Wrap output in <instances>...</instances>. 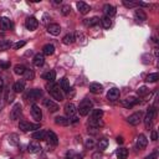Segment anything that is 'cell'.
Segmentation results:
<instances>
[{"label":"cell","mask_w":159,"mask_h":159,"mask_svg":"<svg viewBox=\"0 0 159 159\" xmlns=\"http://www.w3.org/2000/svg\"><path fill=\"white\" fill-rule=\"evenodd\" d=\"M55 123H56L57 125L66 127V125H68V124H70V119H68V118H66V117L58 116V117H56V118H55Z\"/></svg>","instance_id":"21"},{"label":"cell","mask_w":159,"mask_h":159,"mask_svg":"<svg viewBox=\"0 0 159 159\" xmlns=\"http://www.w3.org/2000/svg\"><path fill=\"white\" fill-rule=\"evenodd\" d=\"M117 143L122 144L123 143V137H117Z\"/></svg>","instance_id":"53"},{"label":"cell","mask_w":159,"mask_h":159,"mask_svg":"<svg viewBox=\"0 0 159 159\" xmlns=\"http://www.w3.org/2000/svg\"><path fill=\"white\" fill-rule=\"evenodd\" d=\"M58 86L61 87V89H62L63 92H70V91H71V86H70V82H68L67 78H62V80L60 81V84H58Z\"/></svg>","instance_id":"26"},{"label":"cell","mask_w":159,"mask_h":159,"mask_svg":"<svg viewBox=\"0 0 159 159\" xmlns=\"http://www.w3.org/2000/svg\"><path fill=\"white\" fill-rule=\"evenodd\" d=\"M43 104L45 107L50 111V112H57L58 111V104L56 102H53L52 99H45L43 101Z\"/></svg>","instance_id":"14"},{"label":"cell","mask_w":159,"mask_h":159,"mask_svg":"<svg viewBox=\"0 0 159 159\" xmlns=\"http://www.w3.org/2000/svg\"><path fill=\"white\" fill-rule=\"evenodd\" d=\"M42 55H46V56H51V55H53V52H55V46L52 45V43H47V45H45L43 47H42Z\"/></svg>","instance_id":"22"},{"label":"cell","mask_w":159,"mask_h":159,"mask_svg":"<svg viewBox=\"0 0 159 159\" xmlns=\"http://www.w3.org/2000/svg\"><path fill=\"white\" fill-rule=\"evenodd\" d=\"M66 159H70V158H66Z\"/></svg>","instance_id":"59"},{"label":"cell","mask_w":159,"mask_h":159,"mask_svg":"<svg viewBox=\"0 0 159 159\" xmlns=\"http://www.w3.org/2000/svg\"><path fill=\"white\" fill-rule=\"evenodd\" d=\"M26 45V41H19V42H16L15 45H14V47L16 48V50H19V48H21L22 46H25Z\"/></svg>","instance_id":"48"},{"label":"cell","mask_w":159,"mask_h":159,"mask_svg":"<svg viewBox=\"0 0 159 159\" xmlns=\"http://www.w3.org/2000/svg\"><path fill=\"white\" fill-rule=\"evenodd\" d=\"M45 139H46L50 144H52V145H57V144H58V137H57L52 130L46 132V137H45Z\"/></svg>","instance_id":"10"},{"label":"cell","mask_w":159,"mask_h":159,"mask_svg":"<svg viewBox=\"0 0 159 159\" xmlns=\"http://www.w3.org/2000/svg\"><path fill=\"white\" fill-rule=\"evenodd\" d=\"M158 80H159V75H158V73H149V75L145 77V81H147V82H150V83H152V82H157Z\"/></svg>","instance_id":"37"},{"label":"cell","mask_w":159,"mask_h":159,"mask_svg":"<svg viewBox=\"0 0 159 159\" xmlns=\"http://www.w3.org/2000/svg\"><path fill=\"white\" fill-rule=\"evenodd\" d=\"M158 139V133H157V130H152V140H157Z\"/></svg>","instance_id":"49"},{"label":"cell","mask_w":159,"mask_h":159,"mask_svg":"<svg viewBox=\"0 0 159 159\" xmlns=\"http://www.w3.org/2000/svg\"><path fill=\"white\" fill-rule=\"evenodd\" d=\"M47 32L53 36H57L61 32V26L58 24H50V25H47Z\"/></svg>","instance_id":"12"},{"label":"cell","mask_w":159,"mask_h":159,"mask_svg":"<svg viewBox=\"0 0 159 159\" xmlns=\"http://www.w3.org/2000/svg\"><path fill=\"white\" fill-rule=\"evenodd\" d=\"M75 40H76L75 34H67L66 36H63L62 42H63L65 45H71V43H73V42H75Z\"/></svg>","instance_id":"30"},{"label":"cell","mask_w":159,"mask_h":159,"mask_svg":"<svg viewBox=\"0 0 159 159\" xmlns=\"http://www.w3.org/2000/svg\"><path fill=\"white\" fill-rule=\"evenodd\" d=\"M37 26H39V21H37V19H36V17L30 16V17H27V19H26V21H25V27H26L27 30L34 31V30H36V29H37Z\"/></svg>","instance_id":"5"},{"label":"cell","mask_w":159,"mask_h":159,"mask_svg":"<svg viewBox=\"0 0 159 159\" xmlns=\"http://www.w3.org/2000/svg\"><path fill=\"white\" fill-rule=\"evenodd\" d=\"M137 103H139V99H137V98H134V97H128V98H125L124 101H123V107H125V108H132L133 106H135Z\"/></svg>","instance_id":"18"},{"label":"cell","mask_w":159,"mask_h":159,"mask_svg":"<svg viewBox=\"0 0 159 159\" xmlns=\"http://www.w3.org/2000/svg\"><path fill=\"white\" fill-rule=\"evenodd\" d=\"M20 116H21V104L20 103H15L12 109H11V112H10V119L11 120H16V119L20 118Z\"/></svg>","instance_id":"6"},{"label":"cell","mask_w":159,"mask_h":159,"mask_svg":"<svg viewBox=\"0 0 159 159\" xmlns=\"http://www.w3.org/2000/svg\"><path fill=\"white\" fill-rule=\"evenodd\" d=\"M27 150L30 153H39L41 150V145L37 143V142H31L29 145H27Z\"/></svg>","instance_id":"24"},{"label":"cell","mask_w":159,"mask_h":159,"mask_svg":"<svg viewBox=\"0 0 159 159\" xmlns=\"http://www.w3.org/2000/svg\"><path fill=\"white\" fill-rule=\"evenodd\" d=\"M43 63H45V57H43V55H42V53L35 55V57H34V65H35L36 67H41Z\"/></svg>","instance_id":"23"},{"label":"cell","mask_w":159,"mask_h":159,"mask_svg":"<svg viewBox=\"0 0 159 159\" xmlns=\"http://www.w3.org/2000/svg\"><path fill=\"white\" fill-rule=\"evenodd\" d=\"M103 12L106 14V16L112 17V16H114V15H116L117 10H116V7H114L113 5H111V4H106V5L103 6Z\"/></svg>","instance_id":"16"},{"label":"cell","mask_w":159,"mask_h":159,"mask_svg":"<svg viewBox=\"0 0 159 159\" xmlns=\"http://www.w3.org/2000/svg\"><path fill=\"white\" fill-rule=\"evenodd\" d=\"M25 70H26V67L24 66V65H15V67H14V72L16 73V75H24V72H25Z\"/></svg>","instance_id":"36"},{"label":"cell","mask_w":159,"mask_h":159,"mask_svg":"<svg viewBox=\"0 0 159 159\" xmlns=\"http://www.w3.org/2000/svg\"><path fill=\"white\" fill-rule=\"evenodd\" d=\"M76 5H77L78 11H80L81 14H83V15H86V14H87V12L91 10L89 5H88V4H86V2H83V1H78Z\"/></svg>","instance_id":"19"},{"label":"cell","mask_w":159,"mask_h":159,"mask_svg":"<svg viewBox=\"0 0 159 159\" xmlns=\"http://www.w3.org/2000/svg\"><path fill=\"white\" fill-rule=\"evenodd\" d=\"M76 111H77V109H76V107H75L73 103H67V104L65 106V113H66V116L68 117V119L76 116Z\"/></svg>","instance_id":"11"},{"label":"cell","mask_w":159,"mask_h":159,"mask_svg":"<svg viewBox=\"0 0 159 159\" xmlns=\"http://www.w3.org/2000/svg\"><path fill=\"white\" fill-rule=\"evenodd\" d=\"M2 87V80H1V77H0V88Z\"/></svg>","instance_id":"57"},{"label":"cell","mask_w":159,"mask_h":159,"mask_svg":"<svg viewBox=\"0 0 159 159\" xmlns=\"http://www.w3.org/2000/svg\"><path fill=\"white\" fill-rule=\"evenodd\" d=\"M67 155H68L67 158H70V159H82V158H83L82 154H76V153H72V152L68 153Z\"/></svg>","instance_id":"46"},{"label":"cell","mask_w":159,"mask_h":159,"mask_svg":"<svg viewBox=\"0 0 159 159\" xmlns=\"http://www.w3.org/2000/svg\"><path fill=\"white\" fill-rule=\"evenodd\" d=\"M142 120V113L140 112H135L133 114H130L127 119V122L130 124V125H138Z\"/></svg>","instance_id":"8"},{"label":"cell","mask_w":159,"mask_h":159,"mask_svg":"<svg viewBox=\"0 0 159 159\" xmlns=\"http://www.w3.org/2000/svg\"><path fill=\"white\" fill-rule=\"evenodd\" d=\"M4 108V101L0 98V112H1V109Z\"/></svg>","instance_id":"54"},{"label":"cell","mask_w":159,"mask_h":159,"mask_svg":"<svg viewBox=\"0 0 159 159\" xmlns=\"http://www.w3.org/2000/svg\"><path fill=\"white\" fill-rule=\"evenodd\" d=\"M88 124H89V127H93V128H98V127L103 125V123H102L101 119H94V118H91L89 122H88Z\"/></svg>","instance_id":"35"},{"label":"cell","mask_w":159,"mask_h":159,"mask_svg":"<svg viewBox=\"0 0 159 159\" xmlns=\"http://www.w3.org/2000/svg\"><path fill=\"white\" fill-rule=\"evenodd\" d=\"M19 128H20L22 132L37 130V129H40V124H39V123L34 124V123H30V122H26V120H21V122L19 123Z\"/></svg>","instance_id":"4"},{"label":"cell","mask_w":159,"mask_h":159,"mask_svg":"<svg viewBox=\"0 0 159 159\" xmlns=\"http://www.w3.org/2000/svg\"><path fill=\"white\" fill-rule=\"evenodd\" d=\"M148 92H149V89H148L145 86H142V87H139V88H138V91H137V94H138L139 97H143V96L148 94Z\"/></svg>","instance_id":"42"},{"label":"cell","mask_w":159,"mask_h":159,"mask_svg":"<svg viewBox=\"0 0 159 159\" xmlns=\"http://www.w3.org/2000/svg\"><path fill=\"white\" fill-rule=\"evenodd\" d=\"M1 91H2V89H1V88H0V93H1Z\"/></svg>","instance_id":"58"},{"label":"cell","mask_w":159,"mask_h":159,"mask_svg":"<svg viewBox=\"0 0 159 159\" xmlns=\"http://www.w3.org/2000/svg\"><path fill=\"white\" fill-rule=\"evenodd\" d=\"M34 77H35V73H34V71L32 70H29V68H26L25 70V72H24V78L25 80H34Z\"/></svg>","instance_id":"38"},{"label":"cell","mask_w":159,"mask_h":159,"mask_svg":"<svg viewBox=\"0 0 159 159\" xmlns=\"http://www.w3.org/2000/svg\"><path fill=\"white\" fill-rule=\"evenodd\" d=\"M127 157H128V149H125V148H119V149L117 150V158H118V159H127Z\"/></svg>","instance_id":"32"},{"label":"cell","mask_w":159,"mask_h":159,"mask_svg":"<svg viewBox=\"0 0 159 159\" xmlns=\"http://www.w3.org/2000/svg\"><path fill=\"white\" fill-rule=\"evenodd\" d=\"M11 41H7V40H4V41H0V52L1 51H6L11 47Z\"/></svg>","instance_id":"34"},{"label":"cell","mask_w":159,"mask_h":159,"mask_svg":"<svg viewBox=\"0 0 159 159\" xmlns=\"http://www.w3.org/2000/svg\"><path fill=\"white\" fill-rule=\"evenodd\" d=\"M42 78L48 81V82H53L55 78H56V73H55V71H47L42 75Z\"/></svg>","instance_id":"29"},{"label":"cell","mask_w":159,"mask_h":159,"mask_svg":"<svg viewBox=\"0 0 159 159\" xmlns=\"http://www.w3.org/2000/svg\"><path fill=\"white\" fill-rule=\"evenodd\" d=\"M31 116H32V118L36 122H40L42 119V112H41L40 107L37 104H32V107H31Z\"/></svg>","instance_id":"9"},{"label":"cell","mask_w":159,"mask_h":159,"mask_svg":"<svg viewBox=\"0 0 159 159\" xmlns=\"http://www.w3.org/2000/svg\"><path fill=\"white\" fill-rule=\"evenodd\" d=\"M103 91V86L98 82H92L89 84V92H92L93 94H101Z\"/></svg>","instance_id":"13"},{"label":"cell","mask_w":159,"mask_h":159,"mask_svg":"<svg viewBox=\"0 0 159 159\" xmlns=\"http://www.w3.org/2000/svg\"><path fill=\"white\" fill-rule=\"evenodd\" d=\"M45 137H46V132L43 129H37L32 134V138L36 139V140H42V139H45Z\"/></svg>","instance_id":"27"},{"label":"cell","mask_w":159,"mask_h":159,"mask_svg":"<svg viewBox=\"0 0 159 159\" xmlns=\"http://www.w3.org/2000/svg\"><path fill=\"white\" fill-rule=\"evenodd\" d=\"M53 2H55V4H60V2H61V0H55Z\"/></svg>","instance_id":"56"},{"label":"cell","mask_w":159,"mask_h":159,"mask_svg":"<svg viewBox=\"0 0 159 159\" xmlns=\"http://www.w3.org/2000/svg\"><path fill=\"white\" fill-rule=\"evenodd\" d=\"M42 96V91L41 89H39V88H34V89H30L29 92H27V94H26V97H27V99L29 101H36V99H39L40 97Z\"/></svg>","instance_id":"7"},{"label":"cell","mask_w":159,"mask_h":159,"mask_svg":"<svg viewBox=\"0 0 159 159\" xmlns=\"http://www.w3.org/2000/svg\"><path fill=\"white\" fill-rule=\"evenodd\" d=\"M0 67H2V68H9V67H10V63H9V62H2V61H0Z\"/></svg>","instance_id":"50"},{"label":"cell","mask_w":159,"mask_h":159,"mask_svg":"<svg viewBox=\"0 0 159 159\" xmlns=\"http://www.w3.org/2000/svg\"><path fill=\"white\" fill-rule=\"evenodd\" d=\"M14 89L12 91H10V89H7L6 91V93H5V99H6V102L7 103H11L12 101H14Z\"/></svg>","instance_id":"40"},{"label":"cell","mask_w":159,"mask_h":159,"mask_svg":"<svg viewBox=\"0 0 159 159\" xmlns=\"http://www.w3.org/2000/svg\"><path fill=\"white\" fill-rule=\"evenodd\" d=\"M102 116H103V111H102V109H93V111H92V116H91V118L101 119Z\"/></svg>","instance_id":"39"},{"label":"cell","mask_w":159,"mask_h":159,"mask_svg":"<svg viewBox=\"0 0 159 159\" xmlns=\"http://www.w3.org/2000/svg\"><path fill=\"white\" fill-rule=\"evenodd\" d=\"M119 94H120L119 89L116 88V87H113V88H111V89L108 91V93H107V98H108L109 101H116V99L119 98Z\"/></svg>","instance_id":"17"},{"label":"cell","mask_w":159,"mask_h":159,"mask_svg":"<svg viewBox=\"0 0 159 159\" xmlns=\"http://www.w3.org/2000/svg\"><path fill=\"white\" fill-rule=\"evenodd\" d=\"M47 91L51 94V97L55 98L56 101H60V102L63 101V93H62V89H61V87L58 84L51 82L50 84H47Z\"/></svg>","instance_id":"1"},{"label":"cell","mask_w":159,"mask_h":159,"mask_svg":"<svg viewBox=\"0 0 159 159\" xmlns=\"http://www.w3.org/2000/svg\"><path fill=\"white\" fill-rule=\"evenodd\" d=\"M47 19H48V15H43V20H42V22H43V24H46Z\"/></svg>","instance_id":"55"},{"label":"cell","mask_w":159,"mask_h":159,"mask_svg":"<svg viewBox=\"0 0 159 159\" xmlns=\"http://www.w3.org/2000/svg\"><path fill=\"white\" fill-rule=\"evenodd\" d=\"M101 22H102V25H103L104 29H109V27L112 26V20H111V17H108V16H103V17L101 19Z\"/></svg>","instance_id":"33"},{"label":"cell","mask_w":159,"mask_h":159,"mask_svg":"<svg viewBox=\"0 0 159 159\" xmlns=\"http://www.w3.org/2000/svg\"><path fill=\"white\" fill-rule=\"evenodd\" d=\"M93 158H94V159H101V158H102V154H99V153H94V154H93Z\"/></svg>","instance_id":"52"},{"label":"cell","mask_w":159,"mask_h":159,"mask_svg":"<svg viewBox=\"0 0 159 159\" xmlns=\"http://www.w3.org/2000/svg\"><path fill=\"white\" fill-rule=\"evenodd\" d=\"M83 24H84L87 27H92V26H96V25H98V24H99V17H97V16H93V17H91V19H84Z\"/></svg>","instance_id":"20"},{"label":"cell","mask_w":159,"mask_h":159,"mask_svg":"<svg viewBox=\"0 0 159 159\" xmlns=\"http://www.w3.org/2000/svg\"><path fill=\"white\" fill-rule=\"evenodd\" d=\"M10 29V20L7 17H1L0 19V30L6 31Z\"/></svg>","instance_id":"28"},{"label":"cell","mask_w":159,"mask_h":159,"mask_svg":"<svg viewBox=\"0 0 159 159\" xmlns=\"http://www.w3.org/2000/svg\"><path fill=\"white\" fill-rule=\"evenodd\" d=\"M123 5H124L125 7H134V6H137V2H134V1H127V0H123Z\"/></svg>","instance_id":"47"},{"label":"cell","mask_w":159,"mask_h":159,"mask_svg":"<svg viewBox=\"0 0 159 159\" xmlns=\"http://www.w3.org/2000/svg\"><path fill=\"white\" fill-rule=\"evenodd\" d=\"M12 89H14L15 93H20V92H22V91L25 89V82H24V81H16V82L14 83Z\"/></svg>","instance_id":"25"},{"label":"cell","mask_w":159,"mask_h":159,"mask_svg":"<svg viewBox=\"0 0 159 159\" xmlns=\"http://www.w3.org/2000/svg\"><path fill=\"white\" fill-rule=\"evenodd\" d=\"M147 144H148L147 137H145L144 134H139L138 138H137V148L142 150V149H144V148L147 147Z\"/></svg>","instance_id":"15"},{"label":"cell","mask_w":159,"mask_h":159,"mask_svg":"<svg viewBox=\"0 0 159 159\" xmlns=\"http://www.w3.org/2000/svg\"><path fill=\"white\" fill-rule=\"evenodd\" d=\"M155 114H157V109H155L154 107H150V108L148 109L147 114H145V118H144V124H145V128H147V129H149V128L152 127L153 119H154Z\"/></svg>","instance_id":"3"},{"label":"cell","mask_w":159,"mask_h":159,"mask_svg":"<svg viewBox=\"0 0 159 159\" xmlns=\"http://www.w3.org/2000/svg\"><path fill=\"white\" fill-rule=\"evenodd\" d=\"M157 158H158V154L157 153H153V154H150V155L147 157V159H157Z\"/></svg>","instance_id":"51"},{"label":"cell","mask_w":159,"mask_h":159,"mask_svg":"<svg viewBox=\"0 0 159 159\" xmlns=\"http://www.w3.org/2000/svg\"><path fill=\"white\" fill-rule=\"evenodd\" d=\"M94 145H96V142H94V139H92V138H88V139H86V142H84V147H86L87 149H92Z\"/></svg>","instance_id":"44"},{"label":"cell","mask_w":159,"mask_h":159,"mask_svg":"<svg viewBox=\"0 0 159 159\" xmlns=\"http://www.w3.org/2000/svg\"><path fill=\"white\" fill-rule=\"evenodd\" d=\"M107 147H108V139H106V138L99 139V142H98V148H99L101 150H103V149H106Z\"/></svg>","instance_id":"43"},{"label":"cell","mask_w":159,"mask_h":159,"mask_svg":"<svg viewBox=\"0 0 159 159\" xmlns=\"http://www.w3.org/2000/svg\"><path fill=\"white\" fill-rule=\"evenodd\" d=\"M9 143L11 145H17L19 144V137H17V134H10L9 135Z\"/></svg>","instance_id":"41"},{"label":"cell","mask_w":159,"mask_h":159,"mask_svg":"<svg viewBox=\"0 0 159 159\" xmlns=\"http://www.w3.org/2000/svg\"><path fill=\"white\" fill-rule=\"evenodd\" d=\"M134 16H135L137 21H145L147 20V15H145V12L143 10H135Z\"/></svg>","instance_id":"31"},{"label":"cell","mask_w":159,"mask_h":159,"mask_svg":"<svg viewBox=\"0 0 159 159\" xmlns=\"http://www.w3.org/2000/svg\"><path fill=\"white\" fill-rule=\"evenodd\" d=\"M92 109V102L89 101V99H83L81 103H80V106H78V112H80V114L81 116H87L88 113H89V111Z\"/></svg>","instance_id":"2"},{"label":"cell","mask_w":159,"mask_h":159,"mask_svg":"<svg viewBox=\"0 0 159 159\" xmlns=\"http://www.w3.org/2000/svg\"><path fill=\"white\" fill-rule=\"evenodd\" d=\"M61 12H62V15H68L70 12H71V6L70 5H63L62 6V9H61Z\"/></svg>","instance_id":"45"}]
</instances>
